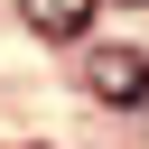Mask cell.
<instances>
[{
    "mask_svg": "<svg viewBox=\"0 0 149 149\" xmlns=\"http://www.w3.org/2000/svg\"><path fill=\"white\" fill-rule=\"evenodd\" d=\"M84 84L102 102H149V47H93L84 56Z\"/></svg>",
    "mask_w": 149,
    "mask_h": 149,
    "instance_id": "obj_1",
    "label": "cell"
},
{
    "mask_svg": "<svg viewBox=\"0 0 149 149\" xmlns=\"http://www.w3.org/2000/svg\"><path fill=\"white\" fill-rule=\"evenodd\" d=\"M19 19H28L37 37H56V47H74V37L93 28V0H19Z\"/></svg>",
    "mask_w": 149,
    "mask_h": 149,
    "instance_id": "obj_2",
    "label": "cell"
}]
</instances>
